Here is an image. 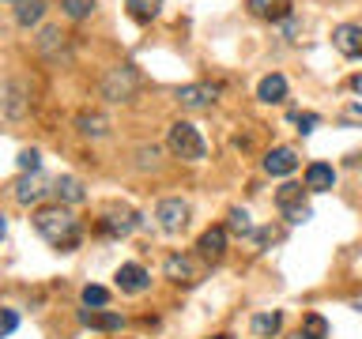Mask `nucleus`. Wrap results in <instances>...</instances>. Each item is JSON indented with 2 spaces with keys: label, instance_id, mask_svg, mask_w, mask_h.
Masks as SVG:
<instances>
[{
  "label": "nucleus",
  "instance_id": "29",
  "mask_svg": "<svg viewBox=\"0 0 362 339\" xmlns=\"http://www.w3.org/2000/svg\"><path fill=\"white\" fill-rule=\"evenodd\" d=\"M291 121L298 124V132H302V136H310V132L317 129V121H321V117H317V113H291Z\"/></svg>",
  "mask_w": 362,
  "mask_h": 339
},
{
  "label": "nucleus",
  "instance_id": "25",
  "mask_svg": "<svg viewBox=\"0 0 362 339\" xmlns=\"http://www.w3.org/2000/svg\"><path fill=\"white\" fill-rule=\"evenodd\" d=\"M61 8H64L72 19H87L90 11H95V0H61Z\"/></svg>",
  "mask_w": 362,
  "mask_h": 339
},
{
  "label": "nucleus",
  "instance_id": "10",
  "mask_svg": "<svg viewBox=\"0 0 362 339\" xmlns=\"http://www.w3.org/2000/svg\"><path fill=\"white\" fill-rule=\"evenodd\" d=\"M197 249H200L204 260H219L226 253V226H208V230L200 234Z\"/></svg>",
  "mask_w": 362,
  "mask_h": 339
},
{
  "label": "nucleus",
  "instance_id": "6",
  "mask_svg": "<svg viewBox=\"0 0 362 339\" xmlns=\"http://www.w3.org/2000/svg\"><path fill=\"white\" fill-rule=\"evenodd\" d=\"M215 95H219V90H215L211 83H189V87L177 90V102L185 109H211L215 106Z\"/></svg>",
  "mask_w": 362,
  "mask_h": 339
},
{
  "label": "nucleus",
  "instance_id": "27",
  "mask_svg": "<svg viewBox=\"0 0 362 339\" xmlns=\"http://www.w3.org/2000/svg\"><path fill=\"white\" fill-rule=\"evenodd\" d=\"M106 302H110V290L106 287H83V305H87V309H90V305L102 309Z\"/></svg>",
  "mask_w": 362,
  "mask_h": 339
},
{
  "label": "nucleus",
  "instance_id": "4",
  "mask_svg": "<svg viewBox=\"0 0 362 339\" xmlns=\"http://www.w3.org/2000/svg\"><path fill=\"white\" fill-rule=\"evenodd\" d=\"M136 226H140V215H136L132 208H110V211L98 219V230L110 234V237H129Z\"/></svg>",
  "mask_w": 362,
  "mask_h": 339
},
{
  "label": "nucleus",
  "instance_id": "11",
  "mask_svg": "<svg viewBox=\"0 0 362 339\" xmlns=\"http://www.w3.org/2000/svg\"><path fill=\"white\" fill-rule=\"evenodd\" d=\"M294 166H298V151H294V147H276V151H268V155H264V170H268L272 177L291 174Z\"/></svg>",
  "mask_w": 362,
  "mask_h": 339
},
{
  "label": "nucleus",
  "instance_id": "16",
  "mask_svg": "<svg viewBox=\"0 0 362 339\" xmlns=\"http://www.w3.org/2000/svg\"><path fill=\"white\" fill-rule=\"evenodd\" d=\"M53 192H57V200H64V203H79V200L87 196L83 181H79V177H57L53 181Z\"/></svg>",
  "mask_w": 362,
  "mask_h": 339
},
{
  "label": "nucleus",
  "instance_id": "17",
  "mask_svg": "<svg viewBox=\"0 0 362 339\" xmlns=\"http://www.w3.org/2000/svg\"><path fill=\"white\" fill-rule=\"evenodd\" d=\"M79 321L83 324H90V328H102V332H121L124 328V316H117V313H79Z\"/></svg>",
  "mask_w": 362,
  "mask_h": 339
},
{
  "label": "nucleus",
  "instance_id": "12",
  "mask_svg": "<svg viewBox=\"0 0 362 339\" xmlns=\"http://www.w3.org/2000/svg\"><path fill=\"white\" fill-rule=\"evenodd\" d=\"M45 192H49V189H45V177L42 174H23L16 181V200L19 203H38Z\"/></svg>",
  "mask_w": 362,
  "mask_h": 339
},
{
  "label": "nucleus",
  "instance_id": "31",
  "mask_svg": "<svg viewBox=\"0 0 362 339\" xmlns=\"http://www.w3.org/2000/svg\"><path fill=\"white\" fill-rule=\"evenodd\" d=\"M19 328V313L16 309H0V335H11Z\"/></svg>",
  "mask_w": 362,
  "mask_h": 339
},
{
  "label": "nucleus",
  "instance_id": "26",
  "mask_svg": "<svg viewBox=\"0 0 362 339\" xmlns=\"http://www.w3.org/2000/svg\"><path fill=\"white\" fill-rule=\"evenodd\" d=\"M38 45H42V53H53L57 45H64L61 27H45V30H42V38H38Z\"/></svg>",
  "mask_w": 362,
  "mask_h": 339
},
{
  "label": "nucleus",
  "instance_id": "30",
  "mask_svg": "<svg viewBox=\"0 0 362 339\" xmlns=\"http://www.w3.org/2000/svg\"><path fill=\"white\" fill-rule=\"evenodd\" d=\"M283 219L298 226V222H310V219H313V211H310V203H302V208H287V211H283Z\"/></svg>",
  "mask_w": 362,
  "mask_h": 339
},
{
  "label": "nucleus",
  "instance_id": "5",
  "mask_svg": "<svg viewBox=\"0 0 362 339\" xmlns=\"http://www.w3.org/2000/svg\"><path fill=\"white\" fill-rule=\"evenodd\" d=\"M155 219H158V226H163L166 234H181L185 222H189V203L185 200H163L155 208Z\"/></svg>",
  "mask_w": 362,
  "mask_h": 339
},
{
  "label": "nucleus",
  "instance_id": "36",
  "mask_svg": "<svg viewBox=\"0 0 362 339\" xmlns=\"http://www.w3.org/2000/svg\"><path fill=\"white\" fill-rule=\"evenodd\" d=\"M211 339H230V335H211Z\"/></svg>",
  "mask_w": 362,
  "mask_h": 339
},
{
  "label": "nucleus",
  "instance_id": "19",
  "mask_svg": "<svg viewBox=\"0 0 362 339\" xmlns=\"http://www.w3.org/2000/svg\"><path fill=\"white\" fill-rule=\"evenodd\" d=\"M226 230H234L238 237H257V226H253L245 208H234L230 215H226Z\"/></svg>",
  "mask_w": 362,
  "mask_h": 339
},
{
  "label": "nucleus",
  "instance_id": "14",
  "mask_svg": "<svg viewBox=\"0 0 362 339\" xmlns=\"http://www.w3.org/2000/svg\"><path fill=\"white\" fill-rule=\"evenodd\" d=\"M249 11L260 19L283 23V19H291V0H249Z\"/></svg>",
  "mask_w": 362,
  "mask_h": 339
},
{
  "label": "nucleus",
  "instance_id": "28",
  "mask_svg": "<svg viewBox=\"0 0 362 339\" xmlns=\"http://www.w3.org/2000/svg\"><path fill=\"white\" fill-rule=\"evenodd\" d=\"M38 166H42V155L34 151V147L30 151H19V170L23 174H38Z\"/></svg>",
  "mask_w": 362,
  "mask_h": 339
},
{
  "label": "nucleus",
  "instance_id": "18",
  "mask_svg": "<svg viewBox=\"0 0 362 339\" xmlns=\"http://www.w3.org/2000/svg\"><path fill=\"white\" fill-rule=\"evenodd\" d=\"M76 124H79V132H83V136H90V140H98V136L110 132V121L102 117V113H79Z\"/></svg>",
  "mask_w": 362,
  "mask_h": 339
},
{
  "label": "nucleus",
  "instance_id": "24",
  "mask_svg": "<svg viewBox=\"0 0 362 339\" xmlns=\"http://www.w3.org/2000/svg\"><path fill=\"white\" fill-rule=\"evenodd\" d=\"M302 332L310 335V339H328V321L321 313H305L302 316Z\"/></svg>",
  "mask_w": 362,
  "mask_h": 339
},
{
  "label": "nucleus",
  "instance_id": "7",
  "mask_svg": "<svg viewBox=\"0 0 362 339\" xmlns=\"http://www.w3.org/2000/svg\"><path fill=\"white\" fill-rule=\"evenodd\" d=\"M166 279H174V282H185V287H192V282L200 279V264L192 256H185V253H174L166 260Z\"/></svg>",
  "mask_w": 362,
  "mask_h": 339
},
{
  "label": "nucleus",
  "instance_id": "8",
  "mask_svg": "<svg viewBox=\"0 0 362 339\" xmlns=\"http://www.w3.org/2000/svg\"><path fill=\"white\" fill-rule=\"evenodd\" d=\"M332 45L344 56H362V27L358 23H339L332 30Z\"/></svg>",
  "mask_w": 362,
  "mask_h": 339
},
{
  "label": "nucleus",
  "instance_id": "15",
  "mask_svg": "<svg viewBox=\"0 0 362 339\" xmlns=\"http://www.w3.org/2000/svg\"><path fill=\"white\" fill-rule=\"evenodd\" d=\"M257 98H260V102H283V98H287V79H283L279 72L264 76V79L257 83Z\"/></svg>",
  "mask_w": 362,
  "mask_h": 339
},
{
  "label": "nucleus",
  "instance_id": "9",
  "mask_svg": "<svg viewBox=\"0 0 362 339\" xmlns=\"http://www.w3.org/2000/svg\"><path fill=\"white\" fill-rule=\"evenodd\" d=\"M117 287L124 294H144L147 287H151V275H147L140 264H121L117 268Z\"/></svg>",
  "mask_w": 362,
  "mask_h": 339
},
{
  "label": "nucleus",
  "instance_id": "33",
  "mask_svg": "<svg viewBox=\"0 0 362 339\" xmlns=\"http://www.w3.org/2000/svg\"><path fill=\"white\" fill-rule=\"evenodd\" d=\"M351 87H355V95H362V72H358L355 79H351Z\"/></svg>",
  "mask_w": 362,
  "mask_h": 339
},
{
  "label": "nucleus",
  "instance_id": "1",
  "mask_svg": "<svg viewBox=\"0 0 362 339\" xmlns=\"http://www.w3.org/2000/svg\"><path fill=\"white\" fill-rule=\"evenodd\" d=\"M34 230H38L53 249H76V242H79V222H76V215L64 211V208H42L34 215Z\"/></svg>",
  "mask_w": 362,
  "mask_h": 339
},
{
  "label": "nucleus",
  "instance_id": "3",
  "mask_svg": "<svg viewBox=\"0 0 362 339\" xmlns=\"http://www.w3.org/2000/svg\"><path fill=\"white\" fill-rule=\"evenodd\" d=\"M136 90H140V76H136L132 64L110 68V72L102 76V98H110V102H132Z\"/></svg>",
  "mask_w": 362,
  "mask_h": 339
},
{
  "label": "nucleus",
  "instance_id": "34",
  "mask_svg": "<svg viewBox=\"0 0 362 339\" xmlns=\"http://www.w3.org/2000/svg\"><path fill=\"white\" fill-rule=\"evenodd\" d=\"M8 234V222H4V215H0V237H4Z\"/></svg>",
  "mask_w": 362,
  "mask_h": 339
},
{
  "label": "nucleus",
  "instance_id": "32",
  "mask_svg": "<svg viewBox=\"0 0 362 339\" xmlns=\"http://www.w3.org/2000/svg\"><path fill=\"white\" fill-rule=\"evenodd\" d=\"M344 121H362V106H347L344 109Z\"/></svg>",
  "mask_w": 362,
  "mask_h": 339
},
{
  "label": "nucleus",
  "instance_id": "35",
  "mask_svg": "<svg viewBox=\"0 0 362 339\" xmlns=\"http://www.w3.org/2000/svg\"><path fill=\"white\" fill-rule=\"evenodd\" d=\"M291 339H310V335H305V332H298V335H291Z\"/></svg>",
  "mask_w": 362,
  "mask_h": 339
},
{
  "label": "nucleus",
  "instance_id": "20",
  "mask_svg": "<svg viewBox=\"0 0 362 339\" xmlns=\"http://www.w3.org/2000/svg\"><path fill=\"white\" fill-rule=\"evenodd\" d=\"M42 11H45V0H16V23H19V27L38 23Z\"/></svg>",
  "mask_w": 362,
  "mask_h": 339
},
{
  "label": "nucleus",
  "instance_id": "13",
  "mask_svg": "<svg viewBox=\"0 0 362 339\" xmlns=\"http://www.w3.org/2000/svg\"><path fill=\"white\" fill-rule=\"evenodd\" d=\"M336 185V170L328 162H310L305 166V189L310 192H328Z\"/></svg>",
  "mask_w": 362,
  "mask_h": 339
},
{
  "label": "nucleus",
  "instance_id": "22",
  "mask_svg": "<svg viewBox=\"0 0 362 339\" xmlns=\"http://www.w3.org/2000/svg\"><path fill=\"white\" fill-rule=\"evenodd\" d=\"M158 4H163V0H124V8H129V16H132L136 23L155 19V16H158Z\"/></svg>",
  "mask_w": 362,
  "mask_h": 339
},
{
  "label": "nucleus",
  "instance_id": "23",
  "mask_svg": "<svg viewBox=\"0 0 362 339\" xmlns=\"http://www.w3.org/2000/svg\"><path fill=\"white\" fill-rule=\"evenodd\" d=\"M249 328H253V335H276L279 328H283V316L279 313H257Z\"/></svg>",
  "mask_w": 362,
  "mask_h": 339
},
{
  "label": "nucleus",
  "instance_id": "2",
  "mask_svg": "<svg viewBox=\"0 0 362 339\" xmlns=\"http://www.w3.org/2000/svg\"><path fill=\"white\" fill-rule=\"evenodd\" d=\"M170 151H174L177 158H185V162H197V158H204V151H208V143H204V136L192 129L189 121H174L170 124Z\"/></svg>",
  "mask_w": 362,
  "mask_h": 339
},
{
  "label": "nucleus",
  "instance_id": "21",
  "mask_svg": "<svg viewBox=\"0 0 362 339\" xmlns=\"http://www.w3.org/2000/svg\"><path fill=\"white\" fill-rule=\"evenodd\" d=\"M305 192H310V189H302V185H294V181H287V185H283L279 192H276V203H279V211H287V208H302V196H305Z\"/></svg>",
  "mask_w": 362,
  "mask_h": 339
}]
</instances>
